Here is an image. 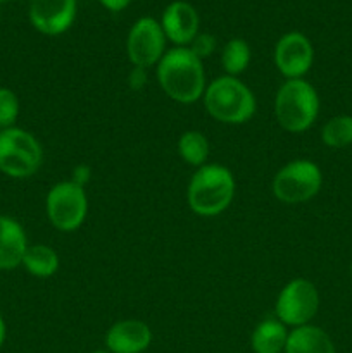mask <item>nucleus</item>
I'll list each match as a JSON object with an SVG mask.
<instances>
[{"mask_svg": "<svg viewBox=\"0 0 352 353\" xmlns=\"http://www.w3.org/2000/svg\"><path fill=\"white\" fill-rule=\"evenodd\" d=\"M157 81L162 92L178 103H193L207 88L202 61L188 47H175L159 61Z\"/></svg>", "mask_w": 352, "mask_h": 353, "instance_id": "1", "label": "nucleus"}, {"mask_svg": "<svg viewBox=\"0 0 352 353\" xmlns=\"http://www.w3.org/2000/svg\"><path fill=\"white\" fill-rule=\"evenodd\" d=\"M235 188L230 169L221 164H206L193 172L186 188V202L197 216H219L233 202Z\"/></svg>", "mask_w": 352, "mask_h": 353, "instance_id": "2", "label": "nucleus"}, {"mask_svg": "<svg viewBox=\"0 0 352 353\" xmlns=\"http://www.w3.org/2000/svg\"><path fill=\"white\" fill-rule=\"evenodd\" d=\"M204 105L209 116L223 124H244L255 114V97L245 83L233 76H219L207 85Z\"/></svg>", "mask_w": 352, "mask_h": 353, "instance_id": "3", "label": "nucleus"}, {"mask_svg": "<svg viewBox=\"0 0 352 353\" xmlns=\"http://www.w3.org/2000/svg\"><path fill=\"white\" fill-rule=\"evenodd\" d=\"M320 114V97L306 79H286L275 97V116L289 133H304Z\"/></svg>", "mask_w": 352, "mask_h": 353, "instance_id": "4", "label": "nucleus"}, {"mask_svg": "<svg viewBox=\"0 0 352 353\" xmlns=\"http://www.w3.org/2000/svg\"><path fill=\"white\" fill-rule=\"evenodd\" d=\"M43 161L41 145L30 131L21 128L0 130V171L9 178L33 176Z\"/></svg>", "mask_w": 352, "mask_h": 353, "instance_id": "5", "label": "nucleus"}, {"mask_svg": "<svg viewBox=\"0 0 352 353\" xmlns=\"http://www.w3.org/2000/svg\"><path fill=\"white\" fill-rule=\"evenodd\" d=\"M323 185V172L316 162L297 159L283 165L273 178V195L283 203L295 205L314 199Z\"/></svg>", "mask_w": 352, "mask_h": 353, "instance_id": "6", "label": "nucleus"}, {"mask_svg": "<svg viewBox=\"0 0 352 353\" xmlns=\"http://www.w3.org/2000/svg\"><path fill=\"white\" fill-rule=\"evenodd\" d=\"M45 210L55 230L62 233L76 231L85 223L88 214V199L85 188L75 181L57 183L48 190Z\"/></svg>", "mask_w": 352, "mask_h": 353, "instance_id": "7", "label": "nucleus"}, {"mask_svg": "<svg viewBox=\"0 0 352 353\" xmlns=\"http://www.w3.org/2000/svg\"><path fill=\"white\" fill-rule=\"evenodd\" d=\"M320 309V293L309 279L295 278L286 283L278 293L275 305L276 319L286 327H300L311 324Z\"/></svg>", "mask_w": 352, "mask_h": 353, "instance_id": "8", "label": "nucleus"}, {"mask_svg": "<svg viewBox=\"0 0 352 353\" xmlns=\"http://www.w3.org/2000/svg\"><path fill=\"white\" fill-rule=\"evenodd\" d=\"M126 54L133 68L157 65L166 54V34L161 23L154 17H140L128 33Z\"/></svg>", "mask_w": 352, "mask_h": 353, "instance_id": "9", "label": "nucleus"}, {"mask_svg": "<svg viewBox=\"0 0 352 353\" xmlns=\"http://www.w3.org/2000/svg\"><path fill=\"white\" fill-rule=\"evenodd\" d=\"M273 57L285 79H302L313 68L314 48L306 34L290 31L276 41Z\"/></svg>", "mask_w": 352, "mask_h": 353, "instance_id": "10", "label": "nucleus"}, {"mask_svg": "<svg viewBox=\"0 0 352 353\" xmlns=\"http://www.w3.org/2000/svg\"><path fill=\"white\" fill-rule=\"evenodd\" d=\"M76 10V0H31L30 21L40 33L59 37L72 26Z\"/></svg>", "mask_w": 352, "mask_h": 353, "instance_id": "11", "label": "nucleus"}, {"mask_svg": "<svg viewBox=\"0 0 352 353\" xmlns=\"http://www.w3.org/2000/svg\"><path fill=\"white\" fill-rule=\"evenodd\" d=\"M161 26L166 40L173 41L176 47H188L199 33V14L192 3L185 0H175L164 9Z\"/></svg>", "mask_w": 352, "mask_h": 353, "instance_id": "12", "label": "nucleus"}, {"mask_svg": "<svg viewBox=\"0 0 352 353\" xmlns=\"http://www.w3.org/2000/svg\"><path fill=\"white\" fill-rule=\"evenodd\" d=\"M152 343V330L138 319H123L106 333V347L110 353H144Z\"/></svg>", "mask_w": 352, "mask_h": 353, "instance_id": "13", "label": "nucleus"}, {"mask_svg": "<svg viewBox=\"0 0 352 353\" xmlns=\"http://www.w3.org/2000/svg\"><path fill=\"white\" fill-rule=\"evenodd\" d=\"M28 247L23 226L14 217L0 214V271H10L23 264Z\"/></svg>", "mask_w": 352, "mask_h": 353, "instance_id": "14", "label": "nucleus"}, {"mask_svg": "<svg viewBox=\"0 0 352 353\" xmlns=\"http://www.w3.org/2000/svg\"><path fill=\"white\" fill-rule=\"evenodd\" d=\"M283 353H337V350L326 331L307 324L290 331Z\"/></svg>", "mask_w": 352, "mask_h": 353, "instance_id": "15", "label": "nucleus"}, {"mask_svg": "<svg viewBox=\"0 0 352 353\" xmlns=\"http://www.w3.org/2000/svg\"><path fill=\"white\" fill-rule=\"evenodd\" d=\"M290 331L278 319H264L254 327L251 347L254 353H283Z\"/></svg>", "mask_w": 352, "mask_h": 353, "instance_id": "16", "label": "nucleus"}, {"mask_svg": "<svg viewBox=\"0 0 352 353\" xmlns=\"http://www.w3.org/2000/svg\"><path fill=\"white\" fill-rule=\"evenodd\" d=\"M21 265H24V269L35 278L47 279L59 271V255L48 245H30L24 252Z\"/></svg>", "mask_w": 352, "mask_h": 353, "instance_id": "17", "label": "nucleus"}, {"mask_svg": "<svg viewBox=\"0 0 352 353\" xmlns=\"http://www.w3.org/2000/svg\"><path fill=\"white\" fill-rule=\"evenodd\" d=\"M178 154L192 168H202L209 159V141L197 130L185 131L178 140Z\"/></svg>", "mask_w": 352, "mask_h": 353, "instance_id": "18", "label": "nucleus"}, {"mask_svg": "<svg viewBox=\"0 0 352 353\" xmlns=\"http://www.w3.org/2000/svg\"><path fill=\"white\" fill-rule=\"evenodd\" d=\"M251 64V47L242 38H231L221 52V65L226 76L238 78Z\"/></svg>", "mask_w": 352, "mask_h": 353, "instance_id": "19", "label": "nucleus"}, {"mask_svg": "<svg viewBox=\"0 0 352 353\" xmlns=\"http://www.w3.org/2000/svg\"><path fill=\"white\" fill-rule=\"evenodd\" d=\"M321 141L328 148H345L352 145V116H335L321 128Z\"/></svg>", "mask_w": 352, "mask_h": 353, "instance_id": "20", "label": "nucleus"}, {"mask_svg": "<svg viewBox=\"0 0 352 353\" xmlns=\"http://www.w3.org/2000/svg\"><path fill=\"white\" fill-rule=\"evenodd\" d=\"M19 116V100L10 88L0 86V130L12 128Z\"/></svg>", "mask_w": 352, "mask_h": 353, "instance_id": "21", "label": "nucleus"}, {"mask_svg": "<svg viewBox=\"0 0 352 353\" xmlns=\"http://www.w3.org/2000/svg\"><path fill=\"white\" fill-rule=\"evenodd\" d=\"M188 48L192 50V54L195 57L204 61V59L211 57L214 54V50H216V38L211 33H197V37L193 38Z\"/></svg>", "mask_w": 352, "mask_h": 353, "instance_id": "22", "label": "nucleus"}, {"mask_svg": "<svg viewBox=\"0 0 352 353\" xmlns=\"http://www.w3.org/2000/svg\"><path fill=\"white\" fill-rule=\"evenodd\" d=\"M145 74H147V69H141V68H133V71L130 72V85L131 88L135 90H140L141 86L145 85Z\"/></svg>", "mask_w": 352, "mask_h": 353, "instance_id": "23", "label": "nucleus"}, {"mask_svg": "<svg viewBox=\"0 0 352 353\" xmlns=\"http://www.w3.org/2000/svg\"><path fill=\"white\" fill-rule=\"evenodd\" d=\"M107 10H113V12H119L124 10L131 3V0H99Z\"/></svg>", "mask_w": 352, "mask_h": 353, "instance_id": "24", "label": "nucleus"}, {"mask_svg": "<svg viewBox=\"0 0 352 353\" xmlns=\"http://www.w3.org/2000/svg\"><path fill=\"white\" fill-rule=\"evenodd\" d=\"M6 333H7V330H6V323H3L2 316H0V347H2L3 341H6Z\"/></svg>", "mask_w": 352, "mask_h": 353, "instance_id": "25", "label": "nucleus"}, {"mask_svg": "<svg viewBox=\"0 0 352 353\" xmlns=\"http://www.w3.org/2000/svg\"><path fill=\"white\" fill-rule=\"evenodd\" d=\"M92 353H110V352H107V350H95V352H92Z\"/></svg>", "mask_w": 352, "mask_h": 353, "instance_id": "26", "label": "nucleus"}, {"mask_svg": "<svg viewBox=\"0 0 352 353\" xmlns=\"http://www.w3.org/2000/svg\"><path fill=\"white\" fill-rule=\"evenodd\" d=\"M3 2H9V0H0V3H3Z\"/></svg>", "mask_w": 352, "mask_h": 353, "instance_id": "27", "label": "nucleus"}]
</instances>
